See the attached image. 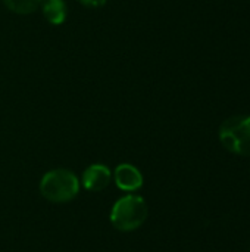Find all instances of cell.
Listing matches in <instances>:
<instances>
[{
    "label": "cell",
    "instance_id": "cell-1",
    "mask_svg": "<svg viewBox=\"0 0 250 252\" xmlns=\"http://www.w3.org/2000/svg\"><path fill=\"white\" fill-rule=\"evenodd\" d=\"M146 201L139 195H125L118 199L111 210V223L119 232H134L147 219Z\"/></svg>",
    "mask_w": 250,
    "mask_h": 252
},
{
    "label": "cell",
    "instance_id": "cell-6",
    "mask_svg": "<svg viewBox=\"0 0 250 252\" xmlns=\"http://www.w3.org/2000/svg\"><path fill=\"white\" fill-rule=\"evenodd\" d=\"M41 10L47 22L52 25H62L68 16V6L65 0H43Z\"/></svg>",
    "mask_w": 250,
    "mask_h": 252
},
{
    "label": "cell",
    "instance_id": "cell-4",
    "mask_svg": "<svg viewBox=\"0 0 250 252\" xmlns=\"http://www.w3.org/2000/svg\"><path fill=\"white\" fill-rule=\"evenodd\" d=\"M113 179L116 186L124 192H136L143 186V176L140 170L131 164H119L115 168Z\"/></svg>",
    "mask_w": 250,
    "mask_h": 252
},
{
    "label": "cell",
    "instance_id": "cell-7",
    "mask_svg": "<svg viewBox=\"0 0 250 252\" xmlns=\"http://www.w3.org/2000/svg\"><path fill=\"white\" fill-rule=\"evenodd\" d=\"M43 0H3L4 6L18 15H29L41 6Z\"/></svg>",
    "mask_w": 250,
    "mask_h": 252
},
{
    "label": "cell",
    "instance_id": "cell-3",
    "mask_svg": "<svg viewBox=\"0 0 250 252\" xmlns=\"http://www.w3.org/2000/svg\"><path fill=\"white\" fill-rule=\"evenodd\" d=\"M222 146L237 155H250V115H237L225 120L220 127Z\"/></svg>",
    "mask_w": 250,
    "mask_h": 252
},
{
    "label": "cell",
    "instance_id": "cell-2",
    "mask_svg": "<svg viewBox=\"0 0 250 252\" xmlns=\"http://www.w3.org/2000/svg\"><path fill=\"white\" fill-rule=\"evenodd\" d=\"M40 192L44 199L55 204H65L72 201L80 192V182L77 176L65 168H56L46 173L40 182Z\"/></svg>",
    "mask_w": 250,
    "mask_h": 252
},
{
    "label": "cell",
    "instance_id": "cell-5",
    "mask_svg": "<svg viewBox=\"0 0 250 252\" xmlns=\"http://www.w3.org/2000/svg\"><path fill=\"white\" fill-rule=\"evenodd\" d=\"M111 170L103 164H91L83 173V186L90 192H102L111 183Z\"/></svg>",
    "mask_w": 250,
    "mask_h": 252
},
{
    "label": "cell",
    "instance_id": "cell-8",
    "mask_svg": "<svg viewBox=\"0 0 250 252\" xmlns=\"http://www.w3.org/2000/svg\"><path fill=\"white\" fill-rule=\"evenodd\" d=\"M108 0H78L80 4H83L87 9H99L106 4Z\"/></svg>",
    "mask_w": 250,
    "mask_h": 252
}]
</instances>
